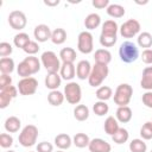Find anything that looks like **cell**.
Segmentation results:
<instances>
[{
    "mask_svg": "<svg viewBox=\"0 0 152 152\" xmlns=\"http://www.w3.org/2000/svg\"><path fill=\"white\" fill-rule=\"evenodd\" d=\"M119 56L124 63H133L139 57V50L133 42L126 40L119 48Z\"/></svg>",
    "mask_w": 152,
    "mask_h": 152,
    "instance_id": "6da1fadb",
    "label": "cell"
},
{
    "mask_svg": "<svg viewBox=\"0 0 152 152\" xmlns=\"http://www.w3.org/2000/svg\"><path fill=\"white\" fill-rule=\"evenodd\" d=\"M133 95V88L128 83H121L116 87L114 93V103L118 107L127 106L132 99Z\"/></svg>",
    "mask_w": 152,
    "mask_h": 152,
    "instance_id": "7a4b0ae2",
    "label": "cell"
},
{
    "mask_svg": "<svg viewBox=\"0 0 152 152\" xmlns=\"http://www.w3.org/2000/svg\"><path fill=\"white\" fill-rule=\"evenodd\" d=\"M109 72V69L107 65H102V64H94L91 66V71L90 75L88 77V82L89 86L91 87H99L102 84V82L107 78Z\"/></svg>",
    "mask_w": 152,
    "mask_h": 152,
    "instance_id": "3957f363",
    "label": "cell"
},
{
    "mask_svg": "<svg viewBox=\"0 0 152 152\" xmlns=\"http://www.w3.org/2000/svg\"><path fill=\"white\" fill-rule=\"evenodd\" d=\"M37 138H38V128L34 125H27L21 129L18 140L21 146L31 147L37 142Z\"/></svg>",
    "mask_w": 152,
    "mask_h": 152,
    "instance_id": "277c9868",
    "label": "cell"
},
{
    "mask_svg": "<svg viewBox=\"0 0 152 152\" xmlns=\"http://www.w3.org/2000/svg\"><path fill=\"white\" fill-rule=\"evenodd\" d=\"M42 65L46 69L48 72H58L61 69V61L53 51H45L40 56Z\"/></svg>",
    "mask_w": 152,
    "mask_h": 152,
    "instance_id": "5b68a950",
    "label": "cell"
},
{
    "mask_svg": "<svg viewBox=\"0 0 152 152\" xmlns=\"http://www.w3.org/2000/svg\"><path fill=\"white\" fill-rule=\"evenodd\" d=\"M64 96L70 104H78L82 99V89L78 83L69 82L64 87Z\"/></svg>",
    "mask_w": 152,
    "mask_h": 152,
    "instance_id": "8992f818",
    "label": "cell"
},
{
    "mask_svg": "<svg viewBox=\"0 0 152 152\" xmlns=\"http://www.w3.org/2000/svg\"><path fill=\"white\" fill-rule=\"evenodd\" d=\"M77 49L80 52L84 55H88L94 50V39H93V34L89 31L80 32L77 37Z\"/></svg>",
    "mask_w": 152,
    "mask_h": 152,
    "instance_id": "52a82bcc",
    "label": "cell"
},
{
    "mask_svg": "<svg viewBox=\"0 0 152 152\" xmlns=\"http://www.w3.org/2000/svg\"><path fill=\"white\" fill-rule=\"evenodd\" d=\"M18 91L20 95L24 96H28V95H33L37 91L38 88V81L34 77H26V78H21L18 82Z\"/></svg>",
    "mask_w": 152,
    "mask_h": 152,
    "instance_id": "ba28073f",
    "label": "cell"
},
{
    "mask_svg": "<svg viewBox=\"0 0 152 152\" xmlns=\"http://www.w3.org/2000/svg\"><path fill=\"white\" fill-rule=\"evenodd\" d=\"M140 23L137 19H128L120 26L119 31L124 38H133L140 32Z\"/></svg>",
    "mask_w": 152,
    "mask_h": 152,
    "instance_id": "9c48e42d",
    "label": "cell"
},
{
    "mask_svg": "<svg viewBox=\"0 0 152 152\" xmlns=\"http://www.w3.org/2000/svg\"><path fill=\"white\" fill-rule=\"evenodd\" d=\"M8 24L13 30H23L27 24L25 13L21 11H12L8 15Z\"/></svg>",
    "mask_w": 152,
    "mask_h": 152,
    "instance_id": "30bf717a",
    "label": "cell"
},
{
    "mask_svg": "<svg viewBox=\"0 0 152 152\" xmlns=\"http://www.w3.org/2000/svg\"><path fill=\"white\" fill-rule=\"evenodd\" d=\"M17 95H18V88L14 86H8L6 88L0 89V108L5 109L11 103V101L14 97H17Z\"/></svg>",
    "mask_w": 152,
    "mask_h": 152,
    "instance_id": "8fae6325",
    "label": "cell"
},
{
    "mask_svg": "<svg viewBox=\"0 0 152 152\" xmlns=\"http://www.w3.org/2000/svg\"><path fill=\"white\" fill-rule=\"evenodd\" d=\"M51 34H52V31L45 24L37 25L34 27V31H33V36H34L37 42H40V43H44V42L51 39Z\"/></svg>",
    "mask_w": 152,
    "mask_h": 152,
    "instance_id": "7c38bea8",
    "label": "cell"
},
{
    "mask_svg": "<svg viewBox=\"0 0 152 152\" xmlns=\"http://www.w3.org/2000/svg\"><path fill=\"white\" fill-rule=\"evenodd\" d=\"M90 152H110L112 151V146L109 142H107L106 140L101 139V138H95L91 139L88 146Z\"/></svg>",
    "mask_w": 152,
    "mask_h": 152,
    "instance_id": "4fadbf2b",
    "label": "cell"
},
{
    "mask_svg": "<svg viewBox=\"0 0 152 152\" xmlns=\"http://www.w3.org/2000/svg\"><path fill=\"white\" fill-rule=\"evenodd\" d=\"M90 71H91V65H90L89 61L82 59L77 63V65H76V76L80 80L88 78L89 75H90Z\"/></svg>",
    "mask_w": 152,
    "mask_h": 152,
    "instance_id": "5bb4252c",
    "label": "cell"
},
{
    "mask_svg": "<svg viewBox=\"0 0 152 152\" xmlns=\"http://www.w3.org/2000/svg\"><path fill=\"white\" fill-rule=\"evenodd\" d=\"M62 82V77L58 72H48V75L45 76V87L50 90H57V88L61 86Z\"/></svg>",
    "mask_w": 152,
    "mask_h": 152,
    "instance_id": "9a60e30c",
    "label": "cell"
},
{
    "mask_svg": "<svg viewBox=\"0 0 152 152\" xmlns=\"http://www.w3.org/2000/svg\"><path fill=\"white\" fill-rule=\"evenodd\" d=\"M94 59L96 64L108 65L112 61V53L107 49H97L94 53Z\"/></svg>",
    "mask_w": 152,
    "mask_h": 152,
    "instance_id": "2e32d148",
    "label": "cell"
},
{
    "mask_svg": "<svg viewBox=\"0 0 152 152\" xmlns=\"http://www.w3.org/2000/svg\"><path fill=\"white\" fill-rule=\"evenodd\" d=\"M59 75L65 81H71L76 75V68L74 63H62L59 69Z\"/></svg>",
    "mask_w": 152,
    "mask_h": 152,
    "instance_id": "e0dca14e",
    "label": "cell"
},
{
    "mask_svg": "<svg viewBox=\"0 0 152 152\" xmlns=\"http://www.w3.org/2000/svg\"><path fill=\"white\" fill-rule=\"evenodd\" d=\"M140 86L147 91H152V66H146L142 70Z\"/></svg>",
    "mask_w": 152,
    "mask_h": 152,
    "instance_id": "ac0fdd59",
    "label": "cell"
},
{
    "mask_svg": "<svg viewBox=\"0 0 152 152\" xmlns=\"http://www.w3.org/2000/svg\"><path fill=\"white\" fill-rule=\"evenodd\" d=\"M72 144V139L69 134L66 133H61V134H57L55 137V145L59 148V150H68Z\"/></svg>",
    "mask_w": 152,
    "mask_h": 152,
    "instance_id": "d6986e66",
    "label": "cell"
},
{
    "mask_svg": "<svg viewBox=\"0 0 152 152\" xmlns=\"http://www.w3.org/2000/svg\"><path fill=\"white\" fill-rule=\"evenodd\" d=\"M132 109L128 107V106H124V107H118L116 109V113H115V116H116V120L119 122H122V124H127L131 121L132 119Z\"/></svg>",
    "mask_w": 152,
    "mask_h": 152,
    "instance_id": "ffe728a7",
    "label": "cell"
},
{
    "mask_svg": "<svg viewBox=\"0 0 152 152\" xmlns=\"http://www.w3.org/2000/svg\"><path fill=\"white\" fill-rule=\"evenodd\" d=\"M119 121L116 120V118L114 116H108L106 120H104V124H103V129L104 132L108 134V135H114L118 129H119Z\"/></svg>",
    "mask_w": 152,
    "mask_h": 152,
    "instance_id": "44dd1931",
    "label": "cell"
},
{
    "mask_svg": "<svg viewBox=\"0 0 152 152\" xmlns=\"http://www.w3.org/2000/svg\"><path fill=\"white\" fill-rule=\"evenodd\" d=\"M101 24V17L97 13H90L84 19V26L87 30H95Z\"/></svg>",
    "mask_w": 152,
    "mask_h": 152,
    "instance_id": "7402d4cb",
    "label": "cell"
},
{
    "mask_svg": "<svg viewBox=\"0 0 152 152\" xmlns=\"http://www.w3.org/2000/svg\"><path fill=\"white\" fill-rule=\"evenodd\" d=\"M5 129L8 133H15L19 131L20 126H21V121L19 120V118L17 116H8L5 121Z\"/></svg>",
    "mask_w": 152,
    "mask_h": 152,
    "instance_id": "603a6c76",
    "label": "cell"
},
{
    "mask_svg": "<svg viewBox=\"0 0 152 152\" xmlns=\"http://www.w3.org/2000/svg\"><path fill=\"white\" fill-rule=\"evenodd\" d=\"M118 30H119V26H118L116 21L109 19V20H106L102 24L101 33L102 34H109V36H116L118 34Z\"/></svg>",
    "mask_w": 152,
    "mask_h": 152,
    "instance_id": "cb8c5ba5",
    "label": "cell"
},
{
    "mask_svg": "<svg viewBox=\"0 0 152 152\" xmlns=\"http://www.w3.org/2000/svg\"><path fill=\"white\" fill-rule=\"evenodd\" d=\"M65 96L63 93H61L59 90H51L48 95V102L51 104V106H55V107H58L63 103Z\"/></svg>",
    "mask_w": 152,
    "mask_h": 152,
    "instance_id": "d4e9b609",
    "label": "cell"
},
{
    "mask_svg": "<svg viewBox=\"0 0 152 152\" xmlns=\"http://www.w3.org/2000/svg\"><path fill=\"white\" fill-rule=\"evenodd\" d=\"M59 58L63 63H74L76 59V51L72 48H63L59 52Z\"/></svg>",
    "mask_w": 152,
    "mask_h": 152,
    "instance_id": "484cf974",
    "label": "cell"
},
{
    "mask_svg": "<svg viewBox=\"0 0 152 152\" xmlns=\"http://www.w3.org/2000/svg\"><path fill=\"white\" fill-rule=\"evenodd\" d=\"M74 118L77 121H86L89 118V108L86 104H77L74 109Z\"/></svg>",
    "mask_w": 152,
    "mask_h": 152,
    "instance_id": "4316f807",
    "label": "cell"
},
{
    "mask_svg": "<svg viewBox=\"0 0 152 152\" xmlns=\"http://www.w3.org/2000/svg\"><path fill=\"white\" fill-rule=\"evenodd\" d=\"M107 14L112 18H122L125 15V7L119 4H110L107 7Z\"/></svg>",
    "mask_w": 152,
    "mask_h": 152,
    "instance_id": "83f0119b",
    "label": "cell"
},
{
    "mask_svg": "<svg viewBox=\"0 0 152 152\" xmlns=\"http://www.w3.org/2000/svg\"><path fill=\"white\" fill-rule=\"evenodd\" d=\"M66 40V32L62 27H57L56 30L52 31L51 34V42L56 45H61Z\"/></svg>",
    "mask_w": 152,
    "mask_h": 152,
    "instance_id": "f1b7e54d",
    "label": "cell"
},
{
    "mask_svg": "<svg viewBox=\"0 0 152 152\" xmlns=\"http://www.w3.org/2000/svg\"><path fill=\"white\" fill-rule=\"evenodd\" d=\"M14 61L11 57H4L0 59V71L1 74L10 75L14 70Z\"/></svg>",
    "mask_w": 152,
    "mask_h": 152,
    "instance_id": "f546056e",
    "label": "cell"
},
{
    "mask_svg": "<svg viewBox=\"0 0 152 152\" xmlns=\"http://www.w3.org/2000/svg\"><path fill=\"white\" fill-rule=\"evenodd\" d=\"M89 142H90V139L86 133H76L72 138V144L78 148L89 146Z\"/></svg>",
    "mask_w": 152,
    "mask_h": 152,
    "instance_id": "4dcf8cb0",
    "label": "cell"
},
{
    "mask_svg": "<svg viewBox=\"0 0 152 152\" xmlns=\"http://www.w3.org/2000/svg\"><path fill=\"white\" fill-rule=\"evenodd\" d=\"M128 138H129V133H128V131H127L126 128H124V127H120V128L118 129V132H116L114 135H112V140H113L115 144H118V145L125 144V142L128 140Z\"/></svg>",
    "mask_w": 152,
    "mask_h": 152,
    "instance_id": "1f68e13d",
    "label": "cell"
},
{
    "mask_svg": "<svg viewBox=\"0 0 152 152\" xmlns=\"http://www.w3.org/2000/svg\"><path fill=\"white\" fill-rule=\"evenodd\" d=\"M95 95H96V97L99 99V101H107V100H109V99L112 97L113 90H112V88L108 87V86H101V87L97 88Z\"/></svg>",
    "mask_w": 152,
    "mask_h": 152,
    "instance_id": "d6a6232c",
    "label": "cell"
},
{
    "mask_svg": "<svg viewBox=\"0 0 152 152\" xmlns=\"http://www.w3.org/2000/svg\"><path fill=\"white\" fill-rule=\"evenodd\" d=\"M138 45L140 48L150 49L152 46V34L150 32H141L138 36Z\"/></svg>",
    "mask_w": 152,
    "mask_h": 152,
    "instance_id": "836d02e7",
    "label": "cell"
},
{
    "mask_svg": "<svg viewBox=\"0 0 152 152\" xmlns=\"http://www.w3.org/2000/svg\"><path fill=\"white\" fill-rule=\"evenodd\" d=\"M30 42H31L30 37H28V34L25 33V32H20V33H18V34H15L14 38H13L14 45H15L17 48H19V49H24Z\"/></svg>",
    "mask_w": 152,
    "mask_h": 152,
    "instance_id": "e575fe53",
    "label": "cell"
},
{
    "mask_svg": "<svg viewBox=\"0 0 152 152\" xmlns=\"http://www.w3.org/2000/svg\"><path fill=\"white\" fill-rule=\"evenodd\" d=\"M129 151L131 152H146L147 145L142 139H133L129 142Z\"/></svg>",
    "mask_w": 152,
    "mask_h": 152,
    "instance_id": "d590c367",
    "label": "cell"
},
{
    "mask_svg": "<svg viewBox=\"0 0 152 152\" xmlns=\"http://www.w3.org/2000/svg\"><path fill=\"white\" fill-rule=\"evenodd\" d=\"M24 61H25V62L27 63V65L30 66L32 74H37V72L40 70L42 62H40L37 57H34V56H27V57L24 58Z\"/></svg>",
    "mask_w": 152,
    "mask_h": 152,
    "instance_id": "8d00e7d4",
    "label": "cell"
},
{
    "mask_svg": "<svg viewBox=\"0 0 152 152\" xmlns=\"http://www.w3.org/2000/svg\"><path fill=\"white\" fill-rule=\"evenodd\" d=\"M93 110H94V113H95L97 116H103V115H106V114L108 113L109 107H108V104L106 103V101H97V102L94 103Z\"/></svg>",
    "mask_w": 152,
    "mask_h": 152,
    "instance_id": "74e56055",
    "label": "cell"
},
{
    "mask_svg": "<svg viewBox=\"0 0 152 152\" xmlns=\"http://www.w3.org/2000/svg\"><path fill=\"white\" fill-rule=\"evenodd\" d=\"M17 72H18V75H19L20 77H23V78L31 77V75H33L32 71H31V69H30V66L27 65V63H26L25 61H21V62L18 64V66H17Z\"/></svg>",
    "mask_w": 152,
    "mask_h": 152,
    "instance_id": "f35d334b",
    "label": "cell"
},
{
    "mask_svg": "<svg viewBox=\"0 0 152 152\" xmlns=\"http://www.w3.org/2000/svg\"><path fill=\"white\" fill-rule=\"evenodd\" d=\"M140 135H141L142 140H151L152 139V121H147L141 126Z\"/></svg>",
    "mask_w": 152,
    "mask_h": 152,
    "instance_id": "ab89813d",
    "label": "cell"
},
{
    "mask_svg": "<svg viewBox=\"0 0 152 152\" xmlns=\"http://www.w3.org/2000/svg\"><path fill=\"white\" fill-rule=\"evenodd\" d=\"M118 37L116 36H109V34H100V44L103 48H110L116 43Z\"/></svg>",
    "mask_w": 152,
    "mask_h": 152,
    "instance_id": "60d3db41",
    "label": "cell"
},
{
    "mask_svg": "<svg viewBox=\"0 0 152 152\" xmlns=\"http://www.w3.org/2000/svg\"><path fill=\"white\" fill-rule=\"evenodd\" d=\"M39 45H38V43L37 42H34V40H31L23 50H24V52H26L28 56H34L38 51H39Z\"/></svg>",
    "mask_w": 152,
    "mask_h": 152,
    "instance_id": "b9f144b4",
    "label": "cell"
},
{
    "mask_svg": "<svg viewBox=\"0 0 152 152\" xmlns=\"http://www.w3.org/2000/svg\"><path fill=\"white\" fill-rule=\"evenodd\" d=\"M13 145V138L12 135L7 133H1L0 134V146L2 148H8Z\"/></svg>",
    "mask_w": 152,
    "mask_h": 152,
    "instance_id": "7bdbcfd3",
    "label": "cell"
},
{
    "mask_svg": "<svg viewBox=\"0 0 152 152\" xmlns=\"http://www.w3.org/2000/svg\"><path fill=\"white\" fill-rule=\"evenodd\" d=\"M12 51H13V48L10 43H7V42H1L0 43V56H1V58L10 56L12 53Z\"/></svg>",
    "mask_w": 152,
    "mask_h": 152,
    "instance_id": "ee69618b",
    "label": "cell"
},
{
    "mask_svg": "<svg viewBox=\"0 0 152 152\" xmlns=\"http://www.w3.org/2000/svg\"><path fill=\"white\" fill-rule=\"evenodd\" d=\"M37 152H53V145L48 141H42L37 145Z\"/></svg>",
    "mask_w": 152,
    "mask_h": 152,
    "instance_id": "f6af8a7d",
    "label": "cell"
},
{
    "mask_svg": "<svg viewBox=\"0 0 152 152\" xmlns=\"http://www.w3.org/2000/svg\"><path fill=\"white\" fill-rule=\"evenodd\" d=\"M8 86H12V77L6 74H1L0 76V89L6 88Z\"/></svg>",
    "mask_w": 152,
    "mask_h": 152,
    "instance_id": "bcb514c9",
    "label": "cell"
},
{
    "mask_svg": "<svg viewBox=\"0 0 152 152\" xmlns=\"http://www.w3.org/2000/svg\"><path fill=\"white\" fill-rule=\"evenodd\" d=\"M141 59L145 64H152V49H146L141 53Z\"/></svg>",
    "mask_w": 152,
    "mask_h": 152,
    "instance_id": "7dc6e473",
    "label": "cell"
},
{
    "mask_svg": "<svg viewBox=\"0 0 152 152\" xmlns=\"http://www.w3.org/2000/svg\"><path fill=\"white\" fill-rule=\"evenodd\" d=\"M141 101L147 108H152V91H146L145 94H142Z\"/></svg>",
    "mask_w": 152,
    "mask_h": 152,
    "instance_id": "c3c4849f",
    "label": "cell"
},
{
    "mask_svg": "<svg viewBox=\"0 0 152 152\" xmlns=\"http://www.w3.org/2000/svg\"><path fill=\"white\" fill-rule=\"evenodd\" d=\"M91 5L95 7V8H107L110 4H109V0H93L91 1Z\"/></svg>",
    "mask_w": 152,
    "mask_h": 152,
    "instance_id": "681fc988",
    "label": "cell"
},
{
    "mask_svg": "<svg viewBox=\"0 0 152 152\" xmlns=\"http://www.w3.org/2000/svg\"><path fill=\"white\" fill-rule=\"evenodd\" d=\"M44 4L46 6H57L59 4V0H53V1H49V0H44Z\"/></svg>",
    "mask_w": 152,
    "mask_h": 152,
    "instance_id": "f907efd6",
    "label": "cell"
},
{
    "mask_svg": "<svg viewBox=\"0 0 152 152\" xmlns=\"http://www.w3.org/2000/svg\"><path fill=\"white\" fill-rule=\"evenodd\" d=\"M135 2H137V4H139V5H146L148 1L146 0V1H142V2H140V1H135Z\"/></svg>",
    "mask_w": 152,
    "mask_h": 152,
    "instance_id": "816d5d0a",
    "label": "cell"
},
{
    "mask_svg": "<svg viewBox=\"0 0 152 152\" xmlns=\"http://www.w3.org/2000/svg\"><path fill=\"white\" fill-rule=\"evenodd\" d=\"M6 152H15V151H12V150H8V151H6Z\"/></svg>",
    "mask_w": 152,
    "mask_h": 152,
    "instance_id": "f5cc1de1",
    "label": "cell"
},
{
    "mask_svg": "<svg viewBox=\"0 0 152 152\" xmlns=\"http://www.w3.org/2000/svg\"><path fill=\"white\" fill-rule=\"evenodd\" d=\"M56 152H64L63 150H58V151H56Z\"/></svg>",
    "mask_w": 152,
    "mask_h": 152,
    "instance_id": "db71d44e",
    "label": "cell"
},
{
    "mask_svg": "<svg viewBox=\"0 0 152 152\" xmlns=\"http://www.w3.org/2000/svg\"><path fill=\"white\" fill-rule=\"evenodd\" d=\"M151 152H152V150H151Z\"/></svg>",
    "mask_w": 152,
    "mask_h": 152,
    "instance_id": "11a10c76",
    "label": "cell"
}]
</instances>
